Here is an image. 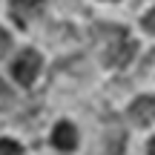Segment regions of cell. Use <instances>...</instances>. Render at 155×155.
Segmentation results:
<instances>
[{
    "label": "cell",
    "instance_id": "cell-1",
    "mask_svg": "<svg viewBox=\"0 0 155 155\" xmlns=\"http://www.w3.org/2000/svg\"><path fill=\"white\" fill-rule=\"evenodd\" d=\"M135 55V40L127 38V29H109V43L104 46V61L109 66H127Z\"/></svg>",
    "mask_w": 155,
    "mask_h": 155
},
{
    "label": "cell",
    "instance_id": "cell-2",
    "mask_svg": "<svg viewBox=\"0 0 155 155\" xmlns=\"http://www.w3.org/2000/svg\"><path fill=\"white\" fill-rule=\"evenodd\" d=\"M40 55L38 52H32V49H26V52H20L17 55V61L12 63V75L17 78V83H23V86H29V83L38 78V72H40Z\"/></svg>",
    "mask_w": 155,
    "mask_h": 155
},
{
    "label": "cell",
    "instance_id": "cell-3",
    "mask_svg": "<svg viewBox=\"0 0 155 155\" xmlns=\"http://www.w3.org/2000/svg\"><path fill=\"white\" fill-rule=\"evenodd\" d=\"M129 118H132V124H138V127L155 124V98H138L129 106Z\"/></svg>",
    "mask_w": 155,
    "mask_h": 155
},
{
    "label": "cell",
    "instance_id": "cell-4",
    "mask_svg": "<svg viewBox=\"0 0 155 155\" xmlns=\"http://www.w3.org/2000/svg\"><path fill=\"white\" fill-rule=\"evenodd\" d=\"M52 144H55L58 150H63V152L72 150V147L78 144V132H75V127H72L69 121H61V124L55 127V132H52Z\"/></svg>",
    "mask_w": 155,
    "mask_h": 155
},
{
    "label": "cell",
    "instance_id": "cell-5",
    "mask_svg": "<svg viewBox=\"0 0 155 155\" xmlns=\"http://www.w3.org/2000/svg\"><path fill=\"white\" fill-rule=\"evenodd\" d=\"M124 141H127V138H124L121 132L109 135V138L101 141V152H104V155H121L124 152Z\"/></svg>",
    "mask_w": 155,
    "mask_h": 155
},
{
    "label": "cell",
    "instance_id": "cell-6",
    "mask_svg": "<svg viewBox=\"0 0 155 155\" xmlns=\"http://www.w3.org/2000/svg\"><path fill=\"white\" fill-rule=\"evenodd\" d=\"M40 3H43V0H12V6H15L17 12H35Z\"/></svg>",
    "mask_w": 155,
    "mask_h": 155
},
{
    "label": "cell",
    "instance_id": "cell-7",
    "mask_svg": "<svg viewBox=\"0 0 155 155\" xmlns=\"http://www.w3.org/2000/svg\"><path fill=\"white\" fill-rule=\"evenodd\" d=\"M0 155H20V144H15V141H0Z\"/></svg>",
    "mask_w": 155,
    "mask_h": 155
},
{
    "label": "cell",
    "instance_id": "cell-8",
    "mask_svg": "<svg viewBox=\"0 0 155 155\" xmlns=\"http://www.w3.org/2000/svg\"><path fill=\"white\" fill-rule=\"evenodd\" d=\"M141 23H144V29H147V32H152V35H155V9H152V12H147Z\"/></svg>",
    "mask_w": 155,
    "mask_h": 155
},
{
    "label": "cell",
    "instance_id": "cell-9",
    "mask_svg": "<svg viewBox=\"0 0 155 155\" xmlns=\"http://www.w3.org/2000/svg\"><path fill=\"white\" fill-rule=\"evenodd\" d=\"M9 46H12V38L3 32V29H0V58H3L6 52H9Z\"/></svg>",
    "mask_w": 155,
    "mask_h": 155
},
{
    "label": "cell",
    "instance_id": "cell-10",
    "mask_svg": "<svg viewBox=\"0 0 155 155\" xmlns=\"http://www.w3.org/2000/svg\"><path fill=\"white\" fill-rule=\"evenodd\" d=\"M150 155H155V138L150 141Z\"/></svg>",
    "mask_w": 155,
    "mask_h": 155
},
{
    "label": "cell",
    "instance_id": "cell-11",
    "mask_svg": "<svg viewBox=\"0 0 155 155\" xmlns=\"http://www.w3.org/2000/svg\"><path fill=\"white\" fill-rule=\"evenodd\" d=\"M3 92H6V86H3V81H0V95H3Z\"/></svg>",
    "mask_w": 155,
    "mask_h": 155
}]
</instances>
